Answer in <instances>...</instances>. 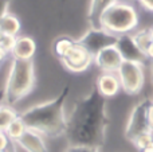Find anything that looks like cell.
Wrapping results in <instances>:
<instances>
[{"mask_svg":"<svg viewBox=\"0 0 153 152\" xmlns=\"http://www.w3.org/2000/svg\"><path fill=\"white\" fill-rule=\"evenodd\" d=\"M4 37H5V35H4V32H3L1 30H0V43L3 42V39H4Z\"/></svg>","mask_w":153,"mask_h":152,"instance_id":"cell-27","label":"cell"},{"mask_svg":"<svg viewBox=\"0 0 153 152\" xmlns=\"http://www.w3.org/2000/svg\"><path fill=\"white\" fill-rule=\"evenodd\" d=\"M144 55H145V58H148V59H151V61H153V42L148 46V48L145 50Z\"/></svg>","mask_w":153,"mask_h":152,"instance_id":"cell-24","label":"cell"},{"mask_svg":"<svg viewBox=\"0 0 153 152\" xmlns=\"http://www.w3.org/2000/svg\"><path fill=\"white\" fill-rule=\"evenodd\" d=\"M19 116V113L12 107L3 105L0 107V131H5L8 125Z\"/></svg>","mask_w":153,"mask_h":152,"instance_id":"cell-17","label":"cell"},{"mask_svg":"<svg viewBox=\"0 0 153 152\" xmlns=\"http://www.w3.org/2000/svg\"><path fill=\"white\" fill-rule=\"evenodd\" d=\"M8 55H10V54H8L7 51H4L1 47H0V65H1L3 62H4L5 59H7V57H8Z\"/></svg>","mask_w":153,"mask_h":152,"instance_id":"cell-25","label":"cell"},{"mask_svg":"<svg viewBox=\"0 0 153 152\" xmlns=\"http://www.w3.org/2000/svg\"><path fill=\"white\" fill-rule=\"evenodd\" d=\"M15 40H16L15 37L5 35L4 39H3V42L0 43V47H1L4 51H7V53L11 55V53H12V50H13V46H15Z\"/></svg>","mask_w":153,"mask_h":152,"instance_id":"cell-19","label":"cell"},{"mask_svg":"<svg viewBox=\"0 0 153 152\" xmlns=\"http://www.w3.org/2000/svg\"><path fill=\"white\" fill-rule=\"evenodd\" d=\"M149 32H151V38H152V40H153V26L149 27Z\"/></svg>","mask_w":153,"mask_h":152,"instance_id":"cell-28","label":"cell"},{"mask_svg":"<svg viewBox=\"0 0 153 152\" xmlns=\"http://www.w3.org/2000/svg\"><path fill=\"white\" fill-rule=\"evenodd\" d=\"M125 1H126V0H125Z\"/></svg>","mask_w":153,"mask_h":152,"instance_id":"cell-31","label":"cell"},{"mask_svg":"<svg viewBox=\"0 0 153 152\" xmlns=\"http://www.w3.org/2000/svg\"><path fill=\"white\" fill-rule=\"evenodd\" d=\"M0 30L4 35L10 37H19L22 34V22L15 13L4 12L0 16Z\"/></svg>","mask_w":153,"mask_h":152,"instance_id":"cell-12","label":"cell"},{"mask_svg":"<svg viewBox=\"0 0 153 152\" xmlns=\"http://www.w3.org/2000/svg\"><path fill=\"white\" fill-rule=\"evenodd\" d=\"M66 152H74V151H73V150H71V148H69V150H67Z\"/></svg>","mask_w":153,"mask_h":152,"instance_id":"cell-29","label":"cell"},{"mask_svg":"<svg viewBox=\"0 0 153 152\" xmlns=\"http://www.w3.org/2000/svg\"><path fill=\"white\" fill-rule=\"evenodd\" d=\"M36 42L31 35L20 34L19 37H16L11 57L16 61H32L36 54Z\"/></svg>","mask_w":153,"mask_h":152,"instance_id":"cell-8","label":"cell"},{"mask_svg":"<svg viewBox=\"0 0 153 152\" xmlns=\"http://www.w3.org/2000/svg\"><path fill=\"white\" fill-rule=\"evenodd\" d=\"M0 152H10V150H8V151H0Z\"/></svg>","mask_w":153,"mask_h":152,"instance_id":"cell-30","label":"cell"},{"mask_svg":"<svg viewBox=\"0 0 153 152\" xmlns=\"http://www.w3.org/2000/svg\"><path fill=\"white\" fill-rule=\"evenodd\" d=\"M141 7L148 12H153V0H138Z\"/></svg>","mask_w":153,"mask_h":152,"instance_id":"cell-23","label":"cell"},{"mask_svg":"<svg viewBox=\"0 0 153 152\" xmlns=\"http://www.w3.org/2000/svg\"><path fill=\"white\" fill-rule=\"evenodd\" d=\"M26 131H27V125H26V123H24L23 117L19 115L18 117H16L15 120L5 128L4 132L7 133V136L10 137L11 142L16 143V142L20 140V137L23 136L24 133H26Z\"/></svg>","mask_w":153,"mask_h":152,"instance_id":"cell-13","label":"cell"},{"mask_svg":"<svg viewBox=\"0 0 153 152\" xmlns=\"http://www.w3.org/2000/svg\"><path fill=\"white\" fill-rule=\"evenodd\" d=\"M16 143L28 152H48L47 144L45 142V136L28 128H27L26 133L20 137V140Z\"/></svg>","mask_w":153,"mask_h":152,"instance_id":"cell-10","label":"cell"},{"mask_svg":"<svg viewBox=\"0 0 153 152\" xmlns=\"http://www.w3.org/2000/svg\"><path fill=\"white\" fill-rule=\"evenodd\" d=\"M146 118H148L149 129L153 132V102H149L148 109H146Z\"/></svg>","mask_w":153,"mask_h":152,"instance_id":"cell-21","label":"cell"},{"mask_svg":"<svg viewBox=\"0 0 153 152\" xmlns=\"http://www.w3.org/2000/svg\"><path fill=\"white\" fill-rule=\"evenodd\" d=\"M140 152H153V142H152L146 148H144V150H143V151H140Z\"/></svg>","mask_w":153,"mask_h":152,"instance_id":"cell-26","label":"cell"},{"mask_svg":"<svg viewBox=\"0 0 153 152\" xmlns=\"http://www.w3.org/2000/svg\"><path fill=\"white\" fill-rule=\"evenodd\" d=\"M152 142H153V132L152 131L143 132V133L137 135V136L132 140V143L134 144V147L137 148L138 151H143L144 148L148 147Z\"/></svg>","mask_w":153,"mask_h":152,"instance_id":"cell-18","label":"cell"},{"mask_svg":"<svg viewBox=\"0 0 153 152\" xmlns=\"http://www.w3.org/2000/svg\"><path fill=\"white\" fill-rule=\"evenodd\" d=\"M116 1H118V0H91V4H90V16H91V19H95V23H98L101 15Z\"/></svg>","mask_w":153,"mask_h":152,"instance_id":"cell-16","label":"cell"},{"mask_svg":"<svg viewBox=\"0 0 153 152\" xmlns=\"http://www.w3.org/2000/svg\"><path fill=\"white\" fill-rule=\"evenodd\" d=\"M140 23L138 11L132 3L118 0L101 15L98 28L109 37H122L136 31Z\"/></svg>","mask_w":153,"mask_h":152,"instance_id":"cell-2","label":"cell"},{"mask_svg":"<svg viewBox=\"0 0 153 152\" xmlns=\"http://www.w3.org/2000/svg\"><path fill=\"white\" fill-rule=\"evenodd\" d=\"M20 116L23 117L27 128L45 137H58L67 129L61 101H51L30 108Z\"/></svg>","mask_w":153,"mask_h":152,"instance_id":"cell-1","label":"cell"},{"mask_svg":"<svg viewBox=\"0 0 153 152\" xmlns=\"http://www.w3.org/2000/svg\"><path fill=\"white\" fill-rule=\"evenodd\" d=\"M74 152H98L95 147H87V145H78V147H70Z\"/></svg>","mask_w":153,"mask_h":152,"instance_id":"cell-22","label":"cell"},{"mask_svg":"<svg viewBox=\"0 0 153 152\" xmlns=\"http://www.w3.org/2000/svg\"><path fill=\"white\" fill-rule=\"evenodd\" d=\"M117 46L120 47L122 55L126 61H137V62H143L145 61V55L138 50V47L136 46V43L133 42L132 35H122L117 39Z\"/></svg>","mask_w":153,"mask_h":152,"instance_id":"cell-11","label":"cell"},{"mask_svg":"<svg viewBox=\"0 0 153 152\" xmlns=\"http://www.w3.org/2000/svg\"><path fill=\"white\" fill-rule=\"evenodd\" d=\"M75 40L71 39L70 37H59L58 39L54 42V53L59 59H63L69 55V53L73 50L75 45Z\"/></svg>","mask_w":153,"mask_h":152,"instance_id":"cell-14","label":"cell"},{"mask_svg":"<svg viewBox=\"0 0 153 152\" xmlns=\"http://www.w3.org/2000/svg\"><path fill=\"white\" fill-rule=\"evenodd\" d=\"M124 61L125 58L117 46V42H113L98 47L94 53L93 65H95L101 73H117Z\"/></svg>","mask_w":153,"mask_h":152,"instance_id":"cell-5","label":"cell"},{"mask_svg":"<svg viewBox=\"0 0 153 152\" xmlns=\"http://www.w3.org/2000/svg\"><path fill=\"white\" fill-rule=\"evenodd\" d=\"M149 102H143V104L137 105L134 109L132 110L129 120H128L126 125V137L133 140L137 135L143 133V132L151 131L148 125V118H146V109H148Z\"/></svg>","mask_w":153,"mask_h":152,"instance_id":"cell-7","label":"cell"},{"mask_svg":"<svg viewBox=\"0 0 153 152\" xmlns=\"http://www.w3.org/2000/svg\"><path fill=\"white\" fill-rule=\"evenodd\" d=\"M95 88L102 98H113L122 90L117 73H101L95 81Z\"/></svg>","mask_w":153,"mask_h":152,"instance_id":"cell-9","label":"cell"},{"mask_svg":"<svg viewBox=\"0 0 153 152\" xmlns=\"http://www.w3.org/2000/svg\"><path fill=\"white\" fill-rule=\"evenodd\" d=\"M36 81L34 61L12 59L4 88V98L8 107H12L32 92Z\"/></svg>","mask_w":153,"mask_h":152,"instance_id":"cell-3","label":"cell"},{"mask_svg":"<svg viewBox=\"0 0 153 152\" xmlns=\"http://www.w3.org/2000/svg\"><path fill=\"white\" fill-rule=\"evenodd\" d=\"M121 89L126 94H137L143 90L145 83V73H144V63L137 61H126L125 59L120 66L118 72Z\"/></svg>","mask_w":153,"mask_h":152,"instance_id":"cell-4","label":"cell"},{"mask_svg":"<svg viewBox=\"0 0 153 152\" xmlns=\"http://www.w3.org/2000/svg\"><path fill=\"white\" fill-rule=\"evenodd\" d=\"M11 144L12 142L7 136V133L4 131H0V151H8L11 148Z\"/></svg>","mask_w":153,"mask_h":152,"instance_id":"cell-20","label":"cell"},{"mask_svg":"<svg viewBox=\"0 0 153 152\" xmlns=\"http://www.w3.org/2000/svg\"><path fill=\"white\" fill-rule=\"evenodd\" d=\"M61 62L71 73H82L93 65L94 53L89 48V46L76 42L73 50L69 53V55L62 59Z\"/></svg>","mask_w":153,"mask_h":152,"instance_id":"cell-6","label":"cell"},{"mask_svg":"<svg viewBox=\"0 0 153 152\" xmlns=\"http://www.w3.org/2000/svg\"><path fill=\"white\" fill-rule=\"evenodd\" d=\"M132 38H133V42L136 43V46L138 47V50L141 53H145V50L148 48V46L153 42L152 38H151V32H149V28H141L138 31L132 32Z\"/></svg>","mask_w":153,"mask_h":152,"instance_id":"cell-15","label":"cell"}]
</instances>
